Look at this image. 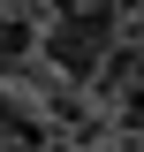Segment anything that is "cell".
<instances>
[{"mask_svg":"<svg viewBox=\"0 0 144 152\" xmlns=\"http://www.w3.org/2000/svg\"><path fill=\"white\" fill-rule=\"evenodd\" d=\"M38 46H46V61H53L61 76H99V61L121 46V15H114L106 0H68V8H53V23L38 31Z\"/></svg>","mask_w":144,"mask_h":152,"instance_id":"6da1fadb","label":"cell"},{"mask_svg":"<svg viewBox=\"0 0 144 152\" xmlns=\"http://www.w3.org/2000/svg\"><path fill=\"white\" fill-rule=\"evenodd\" d=\"M0 152H46V145H0Z\"/></svg>","mask_w":144,"mask_h":152,"instance_id":"7a4b0ae2","label":"cell"}]
</instances>
